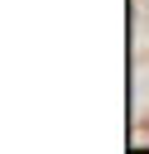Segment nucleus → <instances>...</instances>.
<instances>
[{
  "mask_svg": "<svg viewBox=\"0 0 149 154\" xmlns=\"http://www.w3.org/2000/svg\"><path fill=\"white\" fill-rule=\"evenodd\" d=\"M135 144H149V116H144V120H135Z\"/></svg>",
  "mask_w": 149,
  "mask_h": 154,
  "instance_id": "nucleus-1",
  "label": "nucleus"
}]
</instances>
